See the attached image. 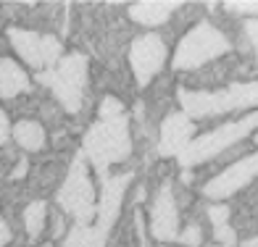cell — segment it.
Instances as JSON below:
<instances>
[{
  "label": "cell",
  "instance_id": "cell-1",
  "mask_svg": "<svg viewBox=\"0 0 258 247\" xmlns=\"http://www.w3.org/2000/svg\"><path fill=\"white\" fill-rule=\"evenodd\" d=\"M132 152V137H129L126 113L119 119H100L95 121L82 139V155L92 163L100 179H108V166L121 163Z\"/></svg>",
  "mask_w": 258,
  "mask_h": 247
},
{
  "label": "cell",
  "instance_id": "cell-2",
  "mask_svg": "<svg viewBox=\"0 0 258 247\" xmlns=\"http://www.w3.org/2000/svg\"><path fill=\"white\" fill-rule=\"evenodd\" d=\"M177 95L182 103V111L190 119H208V116H221L240 108H258V81L229 85L216 92H195L179 87Z\"/></svg>",
  "mask_w": 258,
  "mask_h": 247
},
{
  "label": "cell",
  "instance_id": "cell-3",
  "mask_svg": "<svg viewBox=\"0 0 258 247\" xmlns=\"http://www.w3.org/2000/svg\"><path fill=\"white\" fill-rule=\"evenodd\" d=\"M253 129H258V111L242 116V119H237V121L221 124L219 129H214V132H206L201 137H195L192 142L187 145V150L177 158L179 166L192 169V166H198V163H206L211 158H216L219 152L229 150L232 145H237L242 137H248Z\"/></svg>",
  "mask_w": 258,
  "mask_h": 247
},
{
  "label": "cell",
  "instance_id": "cell-4",
  "mask_svg": "<svg viewBox=\"0 0 258 247\" xmlns=\"http://www.w3.org/2000/svg\"><path fill=\"white\" fill-rule=\"evenodd\" d=\"M58 205H61L69 216H74L79 226H90L92 218H98V203H95V187L90 179V169L85 155H79L72 169H69L66 182L58 190Z\"/></svg>",
  "mask_w": 258,
  "mask_h": 247
},
{
  "label": "cell",
  "instance_id": "cell-5",
  "mask_svg": "<svg viewBox=\"0 0 258 247\" xmlns=\"http://www.w3.org/2000/svg\"><path fill=\"white\" fill-rule=\"evenodd\" d=\"M37 79L53 90V95L69 113H77L82 108V95L87 85V55L69 53L53 71H42L37 74Z\"/></svg>",
  "mask_w": 258,
  "mask_h": 247
},
{
  "label": "cell",
  "instance_id": "cell-6",
  "mask_svg": "<svg viewBox=\"0 0 258 247\" xmlns=\"http://www.w3.org/2000/svg\"><path fill=\"white\" fill-rule=\"evenodd\" d=\"M229 40L221 34L214 24L208 21H201L198 27H192L190 32L184 34L177 45V53H174L171 66L179 68V71H187V68H198L214 58L229 53Z\"/></svg>",
  "mask_w": 258,
  "mask_h": 247
},
{
  "label": "cell",
  "instance_id": "cell-7",
  "mask_svg": "<svg viewBox=\"0 0 258 247\" xmlns=\"http://www.w3.org/2000/svg\"><path fill=\"white\" fill-rule=\"evenodd\" d=\"M163 63H166V45H163V40L156 32H148L132 42V48H129V66H132L140 87H145L163 68Z\"/></svg>",
  "mask_w": 258,
  "mask_h": 247
},
{
  "label": "cell",
  "instance_id": "cell-8",
  "mask_svg": "<svg viewBox=\"0 0 258 247\" xmlns=\"http://www.w3.org/2000/svg\"><path fill=\"white\" fill-rule=\"evenodd\" d=\"M253 179H258V152L253 155L242 158L237 163H232L229 169H224L216 179H211L206 187H203V195L211 197V200H224L234 192H240L242 187H248Z\"/></svg>",
  "mask_w": 258,
  "mask_h": 247
},
{
  "label": "cell",
  "instance_id": "cell-9",
  "mask_svg": "<svg viewBox=\"0 0 258 247\" xmlns=\"http://www.w3.org/2000/svg\"><path fill=\"white\" fill-rule=\"evenodd\" d=\"M150 234L158 242L179 239V210L171 195V184H163L150 208Z\"/></svg>",
  "mask_w": 258,
  "mask_h": 247
},
{
  "label": "cell",
  "instance_id": "cell-10",
  "mask_svg": "<svg viewBox=\"0 0 258 247\" xmlns=\"http://www.w3.org/2000/svg\"><path fill=\"white\" fill-rule=\"evenodd\" d=\"M195 134V126H192V119L187 116L184 111H174L169 113L166 119H163L161 124V137H158V152L161 155H182V152L187 150V145L192 142Z\"/></svg>",
  "mask_w": 258,
  "mask_h": 247
},
{
  "label": "cell",
  "instance_id": "cell-11",
  "mask_svg": "<svg viewBox=\"0 0 258 247\" xmlns=\"http://www.w3.org/2000/svg\"><path fill=\"white\" fill-rule=\"evenodd\" d=\"M8 40H11L14 50L19 53V58L24 63H29L32 68H45V61H42V34L11 27L8 29Z\"/></svg>",
  "mask_w": 258,
  "mask_h": 247
},
{
  "label": "cell",
  "instance_id": "cell-12",
  "mask_svg": "<svg viewBox=\"0 0 258 247\" xmlns=\"http://www.w3.org/2000/svg\"><path fill=\"white\" fill-rule=\"evenodd\" d=\"M177 6L179 3L174 0H143V3L129 6V19L143 27H158L177 11Z\"/></svg>",
  "mask_w": 258,
  "mask_h": 247
},
{
  "label": "cell",
  "instance_id": "cell-13",
  "mask_svg": "<svg viewBox=\"0 0 258 247\" xmlns=\"http://www.w3.org/2000/svg\"><path fill=\"white\" fill-rule=\"evenodd\" d=\"M24 90H29V76L16 61L11 58H0V98H16Z\"/></svg>",
  "mask_w": 258,
  "mask_h": 247
},
{
  "label": "cell",
  "instance_id": "cell-14",
  "mask_svg": "<svg viewBox=\"0 0 258 247\" xmlns=\"http://www.w3.org/2000/svg\"><path fill=\"white\" fill-rule=\"evenodd\" d=\"M14 139L19 147H24L27 152H37L45 145V129L37 121H19L14 126Z\"/></svg>",
  "mask_w": 258,
  "mask_h": 247
},
{
  "label": "cell",
  "instance_id": "cell-15",
  "mask_svg": "<svg viewBox=\"0 0 258 247\" xmlns=\"http://www.w3.org/2000/svg\"><path fill=\"white\" fill-rule=\"evenodd\" d=\"M108 244V237L95 229V226H72L63 239V247H105Z\"/></svg>",
  "mask_w": 258,
  "mask_h": 247
},
{
  "label": "cell",
  "instance_id": "cell-16",
  "mask_svg": "<svg viewBox=\"0 0 258 247\" xmlns=\"http://www.w3.org/2000/svg\"><path fill=\"white\" fill-rule=\"evenodd\" d=\"M45 216H48V205H45V200H34V203L27 205V210H24V226H27L29 237H37V234L42 231Z\"/></svg>",
  "mask_w": 258,
  "mask_h": 247
},
{
  "label": "cell",
  "instance_id": "cell-17",
  "mask_svg": "<svg viewBox=\"0 0 258 247\" xmlns=\"http://www.w3.org/2000/svg\"><path fill=\"white\" fill-rule=\"evenodd\" d=\"M61 42H58V37H53V34H45L42 37V61H45V71H53V68L61 63Z\"/></svg>",
  "mask_w": 258,
  "mask_h": 247
},
{
  "label": "cell",
  "instance_id": "cell-18",
  "mask_svg": "<svg viewBox=\"0 0 258 247\" xmlns=\"http://www.w3.org/2000/svg\"><path fill=\"white\" fill-rule=\"evenodd\" d=\"M98 116L100 119H119V116H124V103L113 95H105L98 108Z\"/></svg>",
  "mask_w": 258,
  "mask_h": 247
},
{
  "label": "cell",
  "instance_id": "cell-19",
  "mask_svg": "<svg viewBox=\"0 0 258 247\" xmlns=\"http://www.w3.org/2000/svg\"><path fill=\"white\" fill-rule=\"evenodd\" d=\"M208 218H211V223H214V229L227 226V223H229V208H227L224 203L208 205Z\"/></svg>",
  "mask_w": 258,
  "mask_h": 247
},
{
  "label": "cell",
  "instance_id": "cell-20",
  "mask_svg": "<svg viewBox=\"0 0 258 247\" xmlns=\"http://www.w3.org/2000/svg\"><path fill=\"white\" fill-rule=\"evenodd\" d=\"M214 239L221 244V247H237L240 242H237V234H234V229L229 226H219V229H214Z\"/></svg>",
  "mask_w": 258,
  "mask_h": 247
},
{
  "label": "cell",
  "instance_id": "cell-21",
  "mask_svg": "<svg viewBox=\"0 0 258 247\" xmlns=\"http://www.w3.org/2000/svg\"><path fill=\"white\" fill-rule=\"evenodd\" d=\"M227 11H232V14H245V16H255L258 19V3L255 0H240V3H224Z\"/></svg>",
  "mask_w": 258,
  "mask_h": 247
},
{
  "label": "cell",
  "instance_id": "cell-22",
  "mask_svg": "<svg viewBox=\"0 0 258 247\" xmlns=\"http://www.w3.org/2000/svg\"><path fill=\"white\" fill-rule=\"evenodd\" d=\"M201 239H203V231H201V226H187L182 234H179V239L177 242H182V244H187V247H201Z\"/></svg>",
  "mask_w": 258,
  "mask_h": 247
},
{
  "label": "cell",
  "instance_id": "cell-23",
  "mask_svg": "<svg viewBox=\"0 0 258 247\" xmlns=\"http://www.w3.org/2000/svg\"><path fill=\"white\" fill-rule=\"evenodd\" d=\"M245 32H248V40L255 50V58H258V19H250L248 24H245Z\"/></svg>",
  "mask_w": 258,
  "mask_h": 247
},
{
  "label": "cell",
  "instance_id": "cell-24",
  "mask_svg": "<svg viewBox=\"0 0 258 247\" xmlns=\"http://www.w3.org/2000/svg\"><path fill=\"white\" fill-rule=\"evenodd\" d=\"M8 132H11V124H8V116H6L3 111H0V145H3V142H6V139H8Z\"/></svg>",
  "mask_w": 258,
  "mask_h": 247
},
{
  "label": "cell",
  "instance_id": "cell-25",
  "mask_svg": "<svg viewBox=\"0 0 258 247\" xmlns=\"http://www.w3.org/2000/svg\"><path fill=\"white\" fill-rule=\"evenodd\" d=\"M8 239H11V229H8L6 221H0V247H6Z\"/></svg>",
  "mask_w": 258,
  "mask_h": 247
},
{
  "label": "cell",
  "instance_id": "cell-26",
  "mask_svg": "<svg viewBox=\"0 0 258 247\" xmlns=\"http://www.w3.org/2000/svg\"><path fill=\"white\" fill-rule=\"evenodd\" d=\"M24 171H27V158H24V160H21L19 166H16V171H14V179H19V176H24Z\"/></svg>",
  "mask_w": 258,
  "mask_h": 247
},
{
  "label": "cell",
  "instance_id": "cell-27",
  "mask_svg": "<svg viewBox=\"0 0 258 247\" xmlns=\"http://www.w3.org/2000/svg\"><path fill=\"white\" fill-rule=\"evenodd\" d=\"M240 247H258V239H248V242H242Z\"/></svg>",
  "mask_w": 258,
  "mask_h": 247
},
{
  "label": "cell",
  "instance_id": "cell-28",
  "mask_svg": "<svg viewBox=\"0 0 258 247\" xmlns=\"http://www.w3.org/2000/svg\"><path fill=\"white\" fill-rule=\"evenodd\" d=\"M255 142H258V134H255Z\"/></svg>",
  "mask_w": 258,
  "mask_h": 247
},
{
  "label": "cell",
  "instance_id": "cell-29",
  "mask_svg": "<svg viewBox=\"0 0 258 247\" xmlns=\"http://www.w3.org/2000/svg\"><path fill=\"white\" fill-rule=\"evenodd\" d=\"M45 247H50V244H45Z\"/></svg>",
  "mask_w": 258,
  "mask_h": 247
},
{
  "label": "cell",
  "instance_id": "cell-30",
  "mask_svg": "<svg viewBox=\"0 0 258 247\" xmlns=\"http://www.w3.org/2000/svg\"><path fill=\"white\" fill-rule=\"evenodd\" d=\"M216 247H221V244H216Z\"/></svg>",
  "mask_w": 258,
  "mask_h": 247
},
{
  "label": "cell",
  "instance_id": "cell-31",
  "mask_svg": "<svg viewBox=\"0 0 258 247\" xmlns=\"http://www.w3.org/2000/svg\"><path fill=\"white\" fill-rule=\"evenodd\" d=\"M163 247H166V244H163Z\"/></svg>",
  "mask_w": 258,
  "mask_h": 247
}]
</instances>
